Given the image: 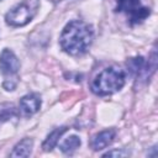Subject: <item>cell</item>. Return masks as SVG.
Returning a JSON list of instances; mask_svg holds the SVG:
<instances>
[{
  "label": "cell",
  "mask_w": 158,
  "mask_h": 158,
  "mask_svg": "<svg viewBox=\"0 0 158 158\" xmlns=\"http://www.w3.org/2000/svg\"><path fill=\"white\" fill-rule=\"evenodd\" d=\"M93 27L80 20H73L65 25L60 33L59 43L64 52L70 56L84 54L93 42Z\"/></svg>",
  "instance_id": "1"
},
{
  "label": "cell",
  "mask_w": 158,
  "mask_h": 158,
  "mask_svg": "<svg viewBox=\"0 0 158 158\" xmlns=\"http://www.w3.org/2000/svg\"><path fill=\"white\" fill-rule=\"evenodd\" d=\"M125 72L117 67H109L102 69L91 81V91L95 95L105 96L116 93L125 84Z\"/></svg>",
  "instance_id": "2"
},
{
  "label": "cell",
  "mask_w": 158,
  "mask_h": 158,
  "mask_svg": "<svg viewBox=\"0 0 158 158\" xmlns=\"http://www.w3.org/2000/svg\"><path fill=\"white\" fill-rule=\"evenodd\" d=\"M40 2L38 0H23L16 6H14L6 15V23L14 27H20L27 25L37 14Z\"/></svg>",
  "instance_id": "3"
},
{
  "label": "cell",
  "mask_w": 158,
  "mask_h": 158,
  "mask_svg": "<svg viewBox=\"0 0 158 158\" xmlns=\"http://www.w3.org/2000/svg\"><path fill=\"white\" fill-rule=\"evenodd\" d=\"M20 69V60L15 56V53L9 49L4 48L1 54H0V70L2 75L5 77L4 81V88L6 90H14L17 84V72Z\"/></svg>",
  "instance_id": "4"
},
{
  "label": "cell",
  "mask_w": 158,
  "mask_h": 158,
  "mask_svg": "<svg viewBox=\"0 0 158 158\" xmlns=\"http://www.w3.org/2000/svg\"><path fill=\"white\" fill-rule=\"evenodd\" d=\"M116 11L126 14L132 25L141 23L151 14V9L143 5L141 0H117Z\"/></svg>",
  "instance_id": "5"
},
{
  "label": "cell",
  "mask_w": 158,
  "mask_h": 158,
  "mask_svg": "<svg viewBox=\"0 0 158 158\" xmlns=\"http://www.w3.org/2000/svg\"><path fill=\"white\" fill-rule=\"evenodd\" d=\"M41 107V98L37 94H28L25 95L20 100V110L23 115L31 116L36 114Z\"/></svg>",
  "instance_id": "6"
},
{
  "label": "cell",
  "mask_w": 158,
  "mask_h": 158,
  "mask_svg": "<svg viewBox=\"0 0 158 158\" xmlns=\"http://www.w3.org/2000/svg\"><path fill=\"white\" fill-rule=\"evenodd\" d=\"M116 136V131L114 128H109V130H105V131H101L99 133H96L91 141H90V147L94 149V151H100L105 147H107L115 138Z\"/></svg>",
  "instance_id": "7"
},
{
  "label": "cell",
  "mask_w": 158,
  "mask_h": 158,
  "mask_svg": "<svg viewBox=\"0 0 158 158\" xmlns=\"http://www.w3.org/2000/svg\"><path fill=\"white\" fill-rule=\"evenodd\" d=\"M67 131V127L65 126H62V127H58V128H56V130H53L48 136H47V138L44 139V142L42 143V148H43V151H52L53 148H54V146L58 143V141H59V137L64 133Z\"/></svg>",
  "instance_id": "8"
},
{
  "label": "cell",
  "mask_w": 158,
  "mask_h": 158,
  "mask_svg": "<svg viewBox=\"0 0 158 158\" xmlns=\"http://www.w3.org/2000/svg\"><path fill=\"white\" fill-rule=\"evenodd\" d=\"M32 146H33V141L31 138H23L14 147V151L10 153V156L11 157H28L32 151Z\"/></svg>",
  "instance_id": "9"
},
{
  "label": "cell",
  "mask_w": 158,
  "mask_h": 158,
  "mask_svg": "<svg viewBox=\"0 0 158 158\" xmlns=\"http://www.w3.org/2000/svg\"><path fill=\"white\" fill-rule=\"evenodd\" d=\"M80 146V139L78 136H69L67 137L60 144H59V148L63 153H72L73 151H75L78 147Z\"/></svg>",
  "instance_id": "10"
},
{
  "label": "cell",
  "mask_w": 158,
  "mask_h": 158,
  "mask_svg": "<svg viewBox=\"0 0 158 158\" xmlns=\"http://www.w3.org/2000/svg\"><path fill=\"white\" fill-rule=\"evenodd\" d=\"M127 68L130 70V73L132 74H139L141 72H143L144 69V60L142 57H136V58H131L127 60Z\"/></svg>",
  "instance_id": "11"
},
{
  "label": "cell",
  "mask_w": 158,
  "mask_h": 158,
  "mask_svg": "<svg viewBox=\"0 0 158 158\" xmlns=\"http://www.w3.org/2000/svg\"><path fill=\"white\" fill-rule=\"evenodd\" d=\"M123 153L122 152H107L106 154H104L105 157H107V156H122Z\"/></svg>",
  "instance_id": "12"
},
{
  "label": "cell",
  "mask_w": 158,
  "mask_h": 158,
  "mask_svg": "<svg viewBox=\"0 0 158 158\" xmlns=\"http://www.w3.org/2000/svg\"><path fill=\"white\" fill-rule=\"evenodd\" d=\"M54 1H58V0H54Z\"/></svg>",
  "instance_id": "13"
}]
</instances>
